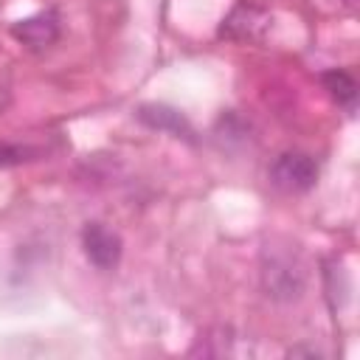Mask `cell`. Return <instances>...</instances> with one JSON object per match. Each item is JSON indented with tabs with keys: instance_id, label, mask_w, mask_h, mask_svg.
Here are the masks:
<instances>
[{
	"instance_id": "cell-1",
	"label": "cell",
	"mask_w": 360,
	"mask_h": 360,
	"mask_svg": "<svg viewBox=\"0 0 360 360\" xmlns=\"http://www.w3.org/2000/svg\"><path fill=\"white\" fill-rule=\"evenodd\" d=\"M262 287L273 301H295L307 287V267L292 245L264 248L262 256Z\"/></svg>"
},
{
	"instance_id": "cell-2",
	"label": "cell",
	"mask_w": 360,
	"mask_h": 360,
	"mask_svg": "<svg viewBox=\"0 0 360 360\" xmlns=\"http://www.w3.org/2000/svg\"><path fill=\"white\" fill-rule=\"evenodd\" d=\"M270 180L276 188H281L287 194H301L315 186L318 166L304 152H281L270 166Z\"/></svg>"
},
{
	"instance_id": "cell-3",
	"label": "cell",
	"mask_w": 360,
	"mask_h": 360,
	"mask_svg": "<svg viewBox=\"0 0 360 360\" xmlns=\"http://www.w3.org/2000/svg\"><path fill=\"white\" fill-rule=\"evenodd\" d=\"M82 248H84V256L98 270H112L121 262L124 242L112 228H107L101 222H87L82 231Z\"/></svg>"
},
{
	"instance_id": "cell-4",
	"label": "cell",
	"mask_w": 360,
	"mask_h": 360,
	"mask_svg": "<svg viewBox=\"0 0 360 360\" xmlns=\"http://www.w3.org/2000/svg\"><path fill=\"white\" fill-rule=\"evenodd\" d=\"M11 34L17 42H22L31 51H42L59 39V17L53 11H42L34 17H25L11 25Z\"/></svg>"
},
{
	"instance_id": "cell-6",
	"label": "cell",
	"mask_w": 360,
	"mask_h": 360,
	"mask_svg": "<svg viewBox=\"0 0 360 360\" xmlns=\"http://www.w3.org/2000/svg\"><path fill=\"white\" fill-rule=\"evenodd\" d=\"M138 118L143 121V124H149V127H155V129H166V132H172V135H183V138H188L191 135V127H188V121L183 118V112H177V110H172V107H166V104H143L141 110H138Z\"/></svg>"
},
{
	"instance_id": "cell-8",
	"label": "cell",
	"mask_w": 360,
	"mask_h": 360,
	"mask_svg": "<svg viewBox=\"0 0 360 360\" xmlns=\"http://www.w3.org/2000/svg\"><path fill=\"white\" fill-rule=\"evenodd\" d=\"M25 155H28V149H22V146H8V143H0V166H14V163H22V160H28Z\"/></svg>"
},
{
	"instance_id": "cell-7",
	"label": "cell",
	"mask_w": 360,
	"mask_h": 360,
	"mask_svg": "<svg viewBox=\"0 0 360 360\" xmlns=\"http://www.w3.org/2000/svg\"><path fill=\"white\" fill-rule=\"evenodd\" d=\"M321 82H323V87L329 90V96H332L338 104H343L346 110L354 107L357 82L352 79V73H346V70H326V73L321 76Z\"/></svg>"
},
{
	"instance_id": "cell-5",
	"label": "cell",
	"mask_w": 360,
	"mask_h": 360,
	"mask_svg": "<svg viewBox=\"0 0 360 360\" xmlns=\"http://www.w3.org/2000/svg\"><path fill=\"white\" fill-rule=\"evenodd\" d=\"M267 25V17L253 6H236L228 20H222V34L231 39H253Z\"/></svg>"
}]
</instances>
